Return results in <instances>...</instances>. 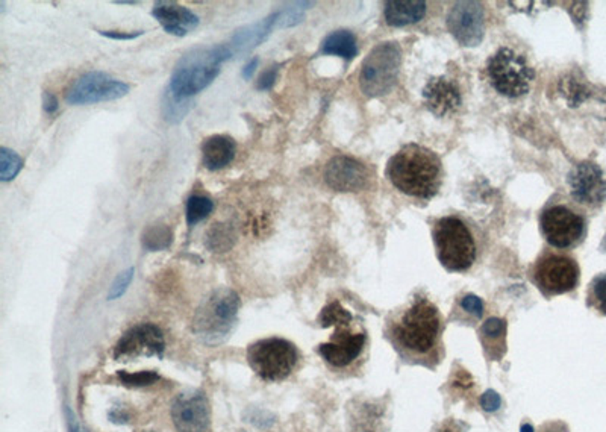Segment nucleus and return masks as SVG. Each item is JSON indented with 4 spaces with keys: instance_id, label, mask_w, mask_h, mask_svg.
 I'll list each match as a JSON object with an SVG mask.
<instances>
[{
    "instance_id": "nucleus-39",
    "label": "nucleus",
    "mask_w": 606,
    "mask_h": 432,
    "mask_svg": "<svg viewBox=\"0 0 606 432\" xmlns=\"http://www.w3.org/2000/svg\"><path fill=\"white\" fill-rule=\"evenodd\" d=\"M43 108L47 114H55L60 109V102L53 93L44 91L43 94Z\"/></svg>"
},
{
    "instance_id": "nucleus-36",
    "label": "nucleus",
    "mask_w": 606,
    "mask_h": 432,
    "mask_svg": "<svg viewBox=\"0 0 606 432\" xmlns=\"http://www.w3.org/2000/svg\"><path fill=\"white\" fill-rule=\"evenodd\" d=\"M461 307H463L468 313H472L476 317H481L483 314V303L482 300L474 294H467L461 299Z\"/></svg>"
},
{
    "instance_id": "nucleus-15",
    "label": "nucleus",
    "mask_w": 606,
    "mask_h": 432,
    "mask_svg": "<svg viewBox=\"0 0 606 432\" xmlns=\"http://www.w3.org/2000/svg\"><path fill=\"white\" fill-rule=\"evenodd\" d=\"M569 186L573 199L580 205L596 208L606 201V178L594 163H580L569 174Z\"/></svg>"
},
{
    "instance_id": "nucleus-1",
    "label": "nucleus",
    "mask_w": 606,
    "mask_h": 432,
    "mask_svg": "<svg viewBox=\"0 0 606 432\" xmlns=\"http://www.w3.org/2000/svg\"><path fill=\"white\" fill-rule=\"evenodd\" d=\"M443 317L426 298H416L403 313L388 323V339L407 361L434 367L441 361Z\"/></svg>"
},
{
    "instance_id": "nucleus-22",
    "label": "nucleus",
    "mask_w": 606,
    "mask_h": 432,
    "mask_svg": "<svg viewBox=\"0 0 606 432\" xmlns=\"http://www.w3.org/2000/svg\"><path fill=\"white\" fill-rule=\"evenodd\" d=\"M385 20L390 26L402 28L418 23L426 14V3L422 0H393L385 3Z\"/></svg>"
},
{
    "instance_id": "nucleus-27",
    "label": "nucleus",
    "mask_w": 606,
    "mask_h": 432,
    "mask_svg": "<svg viewBox=\"0 0 606 432\" xmlns=\"http://www.w3.org/2000/svg\"><path fill=\"white\" fill-rule=\"evenodd\" d=\"M352 320L353 316L349 313V311L343 308V305L338 300H334L323 308L319 322L321 323L323 327H329V326L338 327V326L350 325Z\"/></svg>"
},
{
    "instance_id": "nucleus-25",
    "label": "nucleus",
    "mask_w": 606,
    "mask_h": 432,
    "mask_svg": "<svg viewBox=\"0 0 606 432\" xmlns=\"http://www.w3.org/2000/svg\"><path fill=\"white\" fill-rule=\"evenodd\" d=\"M237 242L235 231L228 223H214L206 234L208 249L215 253L231 251Z\"/></svg>"
},
{
    "instance_id": "nucleus-28",
    "label": "nucleus",
    "mask_w": 606,
    "mask_h": 432,
    "mask_svg": "<svg viewBox=\"0 0 606 432\" xmlns=\"http://www.w3.org/2000/svg\"><path fill=\"white\" fill-rule=\"evenodd\" d=\"M23 165V159L19 154L5 146L0 147V181H12L21 172Z\"/></svg>"
},
{
    "instance_id": "nucleus-7",
    "label": "nucleus",
    "mask_w": 606,
    "mask_h": 432,
    "mask_svg": "<svg viewBox=\"0 0 606 432\" xmlns=\"http://www.w3.org/2000/svg\"><path fill=\"white\" fill-rule=\"evenodd\" d=\"M487 75L497 93L506 98H520L529 91L535 71L522 55L502 47L488 60Z\"/></svg>"
},
{
    "instance_id": "nucleus-8",
    "label": "nucleus",
    "mask_w": 606,
    "mask_h": 432,
    "mask_svg": "<svg viewBox=\"0 0 606 432\" xmlns=\"http://www.w3.org/2000/svg\"><path fill=\"white\" fill-rule=\"evenodd\" d=\"M247 359L260 378L276 382L285 379L294 370L298 354L293 343L273 337L253 343L247 350Z\"/></svg>"
},
{
    "instance_id": "nucleus-24",
    "label": "nucleus",
    "mask_w": 606,
    "mask_h": 432,
    "mask_svg": "<svg viewBox=\"0 0 606 432\" xmlns=\"http://www.w3.org/2000/svg\"><path fill=\"white\" fill-rule=\"evenodd\" d=\"M141 243L145 251H167L173 243V231L166 223H153L143 231Z\"/></svg>"
},
{
    "instance_id": "nucleus-42",
    "label": "nucleus",
    "mask_w": 606,
    "mask_h": 432,
    "mask_svg": "<svg viewBox=\"0 0 606 432\" xmlns=\"http://www.w3.org/2000/svg\"><path fill=\"white\" fill-rule=\"evenodd\" d=\"M438 432H459L456 428H454L452 425H446V426H443Z\"/></svg>"
},
{
    "instance_id": "nucleus-33",
    "label": "nucleus",
    "mask_w": 606,
    "mask_h": 432,
    "mask_svg": "<svg viewBox=\"0 0 606 432\" xmlns=\"http://www.w3.org/2000/svg\"><path fill=\"white\" fill-rule=\"evenodd\" d=\"M134 273H135L134 267L127 269V270H125V271H121V273L116 278V281L112 282V285H111V288H109V293H108V299H109V300L118 299L120 296H123V294H125V291L127 290V287L131 285V282H132Z\"/></svg>"
},
{
    "instance_id": "nucleus-6",
    "label": "nucleus",
    "mask_w": 606,
    "mask_h": 432,
    "mask_svg": "<svg viewBox=\"0 0 606 432\" xmlns=\"http://www.w3.org/2000/svg\"><path fill=\"white\" fill-rule=\"evenodd\" d=\"M402 66L400 47L386 42L376 46L362 62L359 85L368 98H379L390 93L398 84Z\"/></svg>"
},
{
    "instance_id": "nucleus-4",
    "label": "nucleus",
    "mask_w": 606,
    "mask_h": 432,
    "mask_svg": "<svg viewBox=\"0 0 606 432\" xmlns=\"http://www.w3.org/2000/svg\"><path fill=\"white\" fill-rule=\"evenodd\" d=\"M436 257L449 271H467L476 260V244L470 229L458 217H443L434 225Z\"/></svg>"
},
{
    "instance_id": "nucleus-30",
    "label": "nucleus",
    "mask_w": 606,
    "mask_h": 432,
    "mask_svg": "<svg viewBox=\"0 0 606 432\" xmlns=\"http://www.w3.org/2000/svg\"><path fill=\"white\" fill-rule=\"evenodd\" d=\"M190 107H191L190 100L175 99L172 94H168L166 91L164 98H163V116L167 122H170V123L181 122V120L185 117V114L188 113Z\"/></svg>"
},
{
    "instance_id": "nucleus-16",
    "label": "nucleus",
    "mask_w": 606,
    "mask_h": 432,
    "mask_svg": "<svg viewBox=\"0 0 606 432\" xmlns=\"http://www.w3.org/2000/svg\"><path fill=\"white\" fill-rule=\"evenodd\" d=\"M172 419L177 432H209L211 411L208 399L199 391L179 395L172 406Z\"/></svg>"
},
{
    "instance_id": "nucleus-26",
    "label": "nucleus",
    "mask_w": 606,
    "mask_h": 432,
    "mask_svg": "<svg viewBox=\"0 0 606 432\" xmlns=\"http://www.w3.org/2000/svg\"><path fill=\"white\" fill-rule=\"evenodd\" d=\"M214 211V202L206 196L194 195L187 201V210H185V215H187L188 226H194L209 217V214Z\"/></svg>"
},
{
    "instance_id": "nucleus-10",
    "label": "nucleus",
    "mask_w": 606,
    "mask_h": 432,
    "mask_svg": "<svg viewBox=\"0 0 606 432\" xmlns=\"http://www.w3.org/2000/svg\"><path fill=\"white\" fill-rule=\"evenodd\" d=\"M129 85L103 71H88L79 76L66 93L70 105H91L99 102H111L125 98Z\"/></svg>"
},
{
    "instance_id": "nucleus-9",
    "label": "nucleus",
    "mask_w": 606,
    "mask_h": 432,
    "mask_svg": "<svg viewBox=\"0 0 606 432\" xmlns=\"http://www.w3.org/2000/svg\"><path fill=\"white\" fill-rule=\"evenodd\" d=\"M532 281L547 298L569 293L579 282V266L567 255L544 253L533 267Z\"/></svg>"
},
{
    "instance_id": "nucleus-5",
    "label": "nucleus",
    "mask_w": 606,
    "mask_h": 432,
    "mask_svg": "<svg viewBox=\"0 0 606 432\" xmlns=\"http://www.w3.org/2000/svg\"><path fill=\"white\" fill-rule=\"evenodd\" d=\"M238 309L240 298L235 291L229 288L215 290L197 309L194 317V332L205 341H222L235 326Z\"/></svg>"
},
{
    "instance_id": "nucleus-37",
    "label": "nucleus",
    "mask_w": 606,
    "mask_h": 432,
    "mask_svg": "<svg viewBox=\"0 0 606 432\" xmlns=\"http://www.w3.org/2000/svg\"><path fill=\"white\" fill-rule=\"evenodd\" d=\"M500 404H502V401H500V396L492 390L487 391V393H485L481 399V405H482L483 410H487V411H496L497 408H500Z\"/></svg>"
},
{
    "instance_id": "nucleus-21",
    "label": "nucleus",
    "mask_w": 606,
    "mask_h": 432,
    "mask_svg": "<svg viewBox=\"0 0 606 432\" xmlns=\"http://www.w3.org/2000/svg\"><path fill=\"white\" fill-rule=\"evenodd\" d=\"M237 154V144L228 135H213L202 144V158L208 170L217 172L228 167Z\"/></svg>"
},
{
    "instance_id": "nucleus-29",
    "label": "nucleus",
    "mask_w": 606,
    "mask_h": 432,
    "mask_svg": "<svg viewBox=\"0 0 606 432\" xmlns=\"http://www.w3.org/2000/svg\"><path fill=\"white\" fill-rule=\"evenodd\" d=\"M588 307L606 316V273L597 275L588 288Z\"/></svg>"
},
{
    "instance_id": "nucleus-11",
    "label": "nucleus",
    "mask_w": 606,
    "mask_h": 432,
    "mask_svg": "<svg viewBox=\"0 0 606 432\" xmlns=\"http://www.w3.org/2000/svg\"><path fill=\"white\" fill-rule=\"evenodd\" d=\"M540 225L547 243L558 249L576 246L585 235V219L562 205L547 208L541 214Z\"/></svg>"
},
{
    "instance_id": "nucleus-44",
    "label": "nucleus",
    "mask_w": 606,
    "mask_h": 432,
    "mask_svg": "<svg viewBox=\"0 0 606 432\" xmlns=\"http://www.w3.org/2000/svg\"><path fill=\"white\" fill-rule=\"evenodd\" d=\"M522 432H533V429H532V426L526 425V426H523V428H522Z\"/></svg>"
},
{
    "instance_id": "nucleus-23",
    "label": "nucleus",
    "mask_w": 606,
    "mask_h": 432,
    "mask_svg": "<svg viewBox=\"0 0 606 432\" xmlns=\"http://www.w3.org/2000/svg\"><path fill=\"white\" fill-rule=\"evenodd\" d=\"M320 53L337 55V57H341L344 60H352L358 53L357 38L349 30H335L321 43Z\"/></svg>"
},
{
    "instance_id": "nucleus-13",
    "label": "nucleus",
    "mask_w": 606,
    "mask_h": 432,
    "mask_svg": "<svg viewBox=\"0 0 606 432\" xmlns=\"http://www.w3.org/2000/svg\"><path fill=\"white\" fill-rule=\"evenodd\" d=\"M447 28L459 44L474 47L485 34V14L479 2H455L447 15Z\"/></svg>"
},
{
    "instance_id": "nucleus-3",
    "label": "nucleus",
    "mask_w": 606,
    "mask_h": 432,
    "mask_svg": "<svg viewBox=\"0 0 606 432\" xmlns=\"http://www.w3.org/2000/svg\"><path fill=\"white\" fill-rule=\"evenodd\" d=\"M232 57L228 43L190 51L176 64L167 93L175 99L190 100L191 96L204 91L214 82L220 73L222 64Z\"/></svg>"
},
{
    "instance_id": "nucleus-20",
    "label": "nucleus",
    "mask_w": 606,
    "mask_h": 432,
    "mask_svg": "<svg viewBox=\"0 0 606 432\" xmlns=\"http://www.w3.org/2000/svg\"><path fill=\"white\" fill-rule=\"evenodd\" d=\"M276 21H278V12H273L269 15V17H265L258 23H253V25H247L244 28L237 29L235 34L232 35L231 42L228 43L233 57L241 53L244 55L250 51H253L255 47L262 44L267 37L270 35V32L276 28Z\"/></svg>"
},
{
    "instance_id": "nucleus-41",
    "label": "nucleus",
    "mask_w": 606,
    "mask_h": 432,
    "mask_svg": "<svg viewBox=\"0 0 606 432\" xmlns=\"http://www.w3.org/2000/svg\"><path fill=\"white\" fill-rule=\"evenodd\" d=\"M67 414H69V425H70V431H71V432H80V429L78 428L76 422H75V417H73V415L70 414V411H67Z\"/></svg>"
},
{
    "instance_id": "nucleus-40",
    "label": "nucleus",
    "mask_w": 606,
    "mask_h": 432,
    "mask_svg": "<svg viewBox=\"0 0 606 432\" xmlns=\"http://www.w3.org/2000/svg\"><path fill=\"white\" fill-rule=\"evenodd\" d=\"M258 64H260V60L258 58H252L250 60L244 67H242V71H241V75H242V78L246 79V81H249V79H252V76L255 75V71H256V69H258Z\"/></svg>"
},
{
    "instance_id": "nucleus-32",
    "label": "nucleus",
    "mask_w": 606,
    "mask_h": 432,
    "mask_svg": "<svg viewBox=\"0 0 606 432\" xmlns=\"http://www.w3.org/2000/svg\"><path fill=\"white\" fill-rule=\"evenodd\" d=\"M118 378L126 387H144L157 382L159 379V376L155 372H139V373L118 372Z\"/></svg>"
},
{
    "instance_id": "nucleus-18",
    "label": "nucleus",
    "mask_w": 606,
    "mask_h": 432,
    "mask_svg": "<svg viewBox=\"0 0 606 432\" xmlns=\"http://www.w3.org/2000/svg\"><path fill=\"white\" fill-rule=\"evenodd\" d=\"M423 99L431 113L446 117L456 113L461 107V91L454 79L446 76L432 78L423 88Z\"/></svg>"
},
{
    "instance_id": "nucleus-43",
    "label": "nucleus",
    "mask_w": 606,
    "mask_h": 432,
    "mask_svg": "<svg viewBox=\"0 0 606 432\" xmlns=\"http://www.w3.org/2000/svg\"><path fill=\"white\" fill-rule=\"evenodd\" d=\"M114 3H117V5H136L139 2H135V0H131V2H129V0H117V2H114Z\"/></svg>"
},
{
    "instance_id": "nucleus-12",
    "label": "nucleus",
    "mask_w": 606,
    "mask_h": 432,
    "mask_svg": "<svg viewBox=\"0 0 606 432\" xmlns=\"http://www.w3.org/2000/svg\"><path fill=\"white\" fill-rule=\"evenodd\" d=\"M164 349L163 331L153 323H141L123 334L114 349V358L117 361H129L144 355L161 358L164 355Z\"/></svg>"
},
{
    "instance_id": "nucleus-17",
    "label": "nucleus",
    "mask_w": 606,
    "mask_h": 432,
    "mask_svg": "<svg viewBox=\"0 0 606 432\" xmlns=\"http://www.w3.org/2000/svg\"><path fill=\"white\" fill-rule=\"evenodd\" d=\"M368 170L350 156L339 155L330 159L325 169V181L335 191H361L368 183Z\"/></svg>"
},
{
    "instance_id": "nucleus-14",
    "label": "nucleus",
    "mask_w": 606,
    "mask_h": 432,
    "mask_svg": "<svg viewBox=\"0 0 606 432\" xmlns=\"http://www.w3.org/2000/svg\"><path fill=\"white\" fill-rule=\"evenodd\" d=\"M350 325L338 326L335 334L329 343H323L317 348V352L323 359L335 367V369H346L350 367L362 355L366 349L367 334L353 332L349 330Z\"/></svg>"
},
{
    "instance_id": "nucleus-31",
    "label": "nucleus",
    "mask_w": 606,
    "mask_h": 432,
    "mask_svg": "<svg viewBox=\"0 0 606 432\" xmlns=\"http://www.w3.org/2000/svg\"><path fill=\"white\" fill-rule=\"evenodd\" d=\"M312 2H293L289 3L288 8H284V10L278 11V21H276V28H291L298 25L303 20V11L306 10V6H311Z\"/></svg>"
},
{
    "instance_id": "nucleus-2",
    "label": "nucleus",
    "mask_w": 606,
    "mask_h": 432,
    "mask_svg": "<svg viewBox=\"0 0 606 432\" xmlns=\"http://www.w3.org/2000/svg\"><path fill=\"white\" fill-rule=\"evenodd\" d=\"M386 178L402 193L411 197L431 199L441 187V161L431 149L407 144L386 164Z\"/></svg>"
},
{
    "instance_id": "nucleus-35",
    "label": "nucleus",
    "mask_w": 606,
    "mask_h": 432,
    "mask_svg": "<svg viewBox=\"0 0 606 432\" xmlns=\"http://www.w3.org/2000/svg\"><path fill=\"white\" fill-rule=\"evenodd\" d=\"M278 73H279V66L278 64H274V66L269 67L265 71H262V75L258 78L256 81V90L260 91H267L273 88V85L276 84L278 79Z\"/></svg>"
},
{
    "instance_id": "nucleus-19",
    "label": "nucleus",
    "mask_w": 606,
    "mask_h": 432,
    "mask_svg": "<svg viewBox=\"0 0 606 432\" xmlns=\"http://www.w3.org/2000/svg\"><path fill=\"white\" fill-rule=\"evenodd\" d=\"M152 15L167 34L185 37L199 26V17L190 8L175 2H158L152 10Z\"/></svg>"
},
{
    "instance_id": "nucleus-34",
    "label": "nucleus",
    "mask_w": 606,
    "mask_h": 432,
    "mask_svg": "<svg viewBox=\"0 0 606 432\" xmlns=\"http://www.w3.org/2000/svg\"><path fill=\"white\" fill-rule=\"evenodd\" d=\"M505 331H506V323H505V320L497 318V317H491V318H488L487 322H485V323L482 325V330H481L482 335H485V337H490V339H500V337H503V335H505Z\"/></svg>"
},
{
    "instance_id": "nucleus-38",
    "label": "nucleus",
    "mask_w": 606,
    "mask_h": 432,
    "mask_svg": "<svg viewBox=\"0 0 606 432\" xmlns=\"http://www.w3.org/2000/svg\"><path fill=\"white\" fill-rule=\"evenodd\" d=\"M100 35L112 38V39H135L144 34V30H135V32H121V30H97Z\"/></svg>"
}]
</instances>
